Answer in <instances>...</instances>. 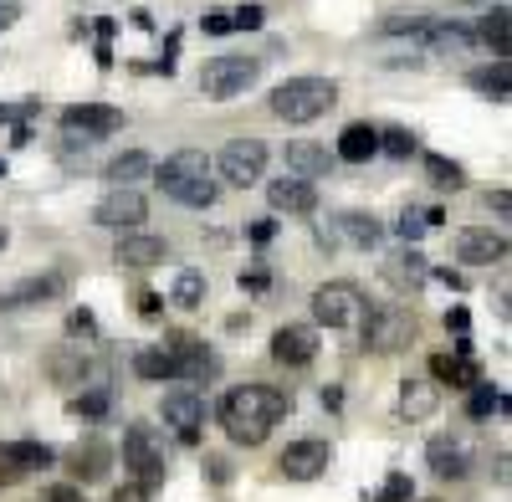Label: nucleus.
<instances>
[{"mask_svg": "<svg viewBox=\"0 0 512 502\" xmlns=\"http://www.w3.org/2000/svg\"><path fill=\"white\" fill-rule=\"evenodd\" d=\"M287 410H292V395L277 390V385H236V390L221 400L216 421H221V431H226L236 446H262Z\"/></svg>", "mask_w": 512, "mask_h": 502, "instance_id": "1", "label": "nucleus"}, {"mask_svg": "<svg viewBox=\"0 0 512 502\" xmlns=\"http://www.w3.org/2000/svg\"><path fill=\"white\" fill-rule=\"evenodd\" d=\"M154 180H159V190H164L169 200L190 205V211H210V205H216V195H221L216 159L200 154V149H180V154H169V159L159 164V170H154Z\"/></svg>", "mask_w": 512, "mask_h": 502, "instance_id": "2", "label": "nucleus"}, {"mask_svg": "<svg viewBox=\"0 0 512 502\" xmlns=\"http://www.w3.org/2000/svg\"><path fill=\"white\" fill-rule=\"evenodd\" d=\"M333 103H338V82L333 77H287V82H277L272 98H267V108L282 123H313Z\"/></svg>", "mask_w": 512, "mask_h": 502, "instance_id": "3", "label": "nucleus"}, {"mask_svg": "<svg viewBox=\"0 0 512 502\" xmlns=\"http://www.w3.org/2000/svg\"><path fill=\"white\" fill-rule=\"evenodd\" d=\"M123 467L134 472V487L154 492L164 487V472H169V451H164V436L144 421H128L123 431Z\"/></svg>", "mask_w": 512, "mask_h": 502, "instance_id": "4", "label": "nucleus"}, {"mask_svg": "<svg viewBox=\"0 0 512 502\" xmlns=\"http://www.w3.org/2000/svg\"><path fill=\"white\" fill-rule=\"evenodd\" d=\"M262 77V57H251V52H221V57H210L200 67V93L210 103H231L241 98L251 82Z\"/></svg>", "mask_w": 512, "mask_h": 502, "instance_id": "5", "label": "nucleus"}, {"mask_svg": "<svg viewBox=\"0 0 512 502\" xmlns=\"http://www.w3.org/2000/svg\"><path fill=\"white\" fill-rule=\"evenodd\" d=\"M359 328H364V349H369V354H400V349L415 344V333H420L415 313L400 308V303H379V308H369Z\"/></svg>", "mask_w": 512, "mask_h": 502, "instance_id": "6", "label": "nucleus"}, {"mask_svg": "<svg viewBox=\"0 0 512 502\" xmlns=\"http://www.w3.org/2000/svg\"><path fill=\"white\" fill-rule=\"evenodd\" d=\"M364 313H369V303H364L359 282H349V277L323 282V287L313 292V318H318L323 328H359Z\"/></svg>", "mask_w": 512, "mask_h": 502, "instance_id": "7", "label": "nucleus"}, {"mask_svg": "<svg viewBox=\"0 0 512 502\" xmlns=\"http://www.w3.org/2000/svg\"><path fill=\"white\" fill-rule=\"evenodd\" d=\"M216 175L236 190H251L256 180L267 175V144L262 139H231L216 159Z\"/></svg>", "mask_w": 512, "mask_h": 502, "instance_id": "8", "label": "nucleus"}, {"mask_svg": "<svg viewBox=\"0 0 512 502\" xmlns=\"http://www.w3.org/2000/svg\"><path fill=\"white\" fill-rule=\"evenodd\" d=\"M144 221H149V200H144L139 190H108V195L93 205V226L118 231V236L139 231Z\"/></svg>", "mask_w": 512, "mask_h": 502, "instance_id": "9", "label": "nucleus"}, {"mask_svg": "<svg viewBox=\"0 0 512 502\" xmlns=\"http://www.w3.org/2000/svg\"><path fill=\"white\" fill-rule=\"evenodd\" d=\"M62 129L72 139L82 134V144H93V139H108V134L123 129V113L108 108V103H72V108H62Z\"/></svg>", "mask_w": 512, "mask_h": 502, "instance_id": "10", "label": "nucleus"}, {"mask_svg": "<svg viewBox=\"0 0 512 502\" xmlns=\"http://www.w3.org/2000/svg\"><path fill=\"white\" fill-rule=\"evenodd\" d=\"M328 467H333V446H328V441H292V446L277 456V472H282L287 482H318Z\"/></svg>", "mask_w": 512, "mask_h": 502, "instance_id": "11", "label": "nucleus"}, {"mask_svg": "<svg viewBox=\"0 0 512 502\" xmlns=\"http://www.w3.org/2000/svg\"><path fill=\"white\" fill-rule=\"evenodd\" d=\"M159 415H164V426H175V436L185 441V446H195L200 441V426H205V400L195 395V390H169L164 395V405H159Z\"/></svg>", "mask_w": 512, "mask_h": 502, "instance_id": "12", "label": "nucleus"}, {"mask_svg": "<svg viewBox=\"0 0 512 502\" xmlns=\"http://www.w3.org/2000/svg\"><path fill=\"white\" fill-rule=\"evenodd\" d=\"M272 359L287 364V369H308V364L318 359V328H308V323H282V328L272 333Z\"/></svg>", "mask_w": 512, "mask_h": 502, "instance_id": "13", "label": "nucleus"}, {"mask_svg": "<svg viewBox=\"0 0 512 502\" xmlns=\"http://www.w3.org/2000/svg\"><path fill=\"white\" fill-rule=\"evenodd\" d=\"M456 262H466V267L507 262V236L492 231V226H466V231L456 236Z\"/></svg>", "mask_w": 512, "mask_h": 502, "instance_id": "14", "label": "nucleus"}, {"mask_svg": "<svg viewBox=\"0 0 512 502\" xmlns=\"http://www.w3.org/2000/svg\"><path fill=\"white\" fill-rule=\"evenodd\" d=\"M379 277L390 282L395 292H420L425 282H431V262H425L415 246H405V251H395V257L379 262Z\"/></svg>", "mask_w": 512, "mask_h": 502, "instance_id": "15", "label": "nucleus"}, {"mask_svg": "<svg viewBox=\"0 0 512 502\" xmlns=\"http://www.w3.org/2000/svg\"><path fill=\"white\" fill-rule=\"evenodd\" d=\"M113 262H118V267H134V272H144V267L169 262V246H164V236L128 231V236H118V246H113Z\"/></svg>", "mask_w": 512, "mask_h": 502, "instance_id": "16", "label": "nucleus"}, {"mask_svg": "<svg viewBox=\"0 0 512 502\" xmlns=\"http://www.w3.org/2000/svg\"><path fill=\"white\" fill-rule=\"evenodd\" d=\"M267 205H272L277 216H313V211H318V190H313L308 180L282 175V180L267 185Z\"/></svg>", "mask_w": 512, "mask_h": 502, "instance_id": "17", "label": "nucleus"}, {"mask_svg": "<svg viewBox=\"0 0 512 502\" xmlns=\"http://www.w3.org/2000/svg\"><path fill=\"white\" fill-rule=\"evenodd\" d=\"M282 159H287V175H292V180H308V185L333 170V154H328L323 144H313V139H292Z\"/></svg>", "mask_w": 512, "mask_h": 502, "instance_id": "18", "label": "nucleus"}, {"mask_svg": "<svg viewBox=\"0 0 512 502\" xmlns=\"http://www.w3.org/2000/svg\"><path fill=\"white\" fill-rule=\"evenodd\" d=\"M67 467H72V477L88 487V482H103L108 477V467H113V451L98 441V436H88V441H77L72 451H67Z\"/></svg>", "mask_w": 512, "mask_h": 502, "instance_id": "19", "label": "nucleus"}, {"mask_svg": "<svg viewBox=\"0 0 512 502\" xmlns=\"http://www.w3.org/2000/svg\"><path fill=\"white\" fill-rule=\"evenodd\" d=\"M441 410V385L436 380H405L400 385V415L415 426V421H431Z\"/></svg>", "mask_w": 512, "mask_h": 502, "instance_id": "20", "label": "nucleus"}, {"mask_svg": "<svg viewBox=\"0 0 512 502\" xmlns=\"http://www.w3.org/2000/svg\"><path fill=\"white\" fill-rule=\"evenodd\" d=\"M154 175V159L144 154V149H123V154H113L108 159V170H103V180L113 185V190H134L139 180H149Z\"/></svg>", "mask_w": 512, "mask_h": 502, "instance_id": "21", "label": "nucleus"}, {"mask_svg": "<svg viewBox=\"0 0 512 502\" xmlns=\"http://www.w3.org/2000/svg\"><path fill=\"white\" fill-rule=\"evenodd\" d=\"M67 292V277L62 272H47V277H26L11 298H0V308H41V303H52Z\"/></svg>", "mask_w": 512, "mask_h": 502, "instance_id": "22", "label": "nucleus"}, {"mask_svg": "<svg viewBox=\"0 0 512 502\" xmlns=\"http://www.w3.org/2000/svg\"><path fill=\"white\" fill-rule=\"evenodd\" d=\"M431 380H436V385H451V390H472V385H482V369H477V359L436 354V359H431Z\"/></svg>", "mask_w": 512, "mask_h": 502, "instance_id": "23", "label": "nucleus"}, {"mask_svg": "<svg viewBox=\"0 0 512 502\" xmlns=\"http://www.w3.org/2000/svg\"><path fill=\"white\" fill-rule=\"evenodd\" d=\"M379 154V129L374 123H349L344 134H338V159L344 164H369Z\"/></svg>", "mask_w": 512, "mask_h": 502, "instance_id": "24", "label": "nucleus"}, {"mask_svg": "<svg viewBox=\"0 0 512 502\" xmlns=\"http://www.w3.org/2000/svg\"><path fill=\"white\" fill-rule=\"evenodd\" d=\"M425 462H431L436 477H466V472H472V456H466V446L451 441V436H436L431 451H425Z\"/></svg>", "mask_w": 512, "mask_h": 502, "instance_id": "25", "label": "nucleus"}, {"mask_svg": "<svg viewBox=\"0 0 512 502\" xmlns=\"http://www.w3.org/2000/svg\"><path fill=\"white\" fill-rule=\"evenodd\" d=\"M425 41H431V52H436V57H466V52L477 47V31L451 21V26H431V31H425Z\"/></svg>", "mask_w": 512, "mask_h": 502, "instance_id": "26", "label": "nucleus"}, {"mask_svg": "<svg viewBox=\"0 0 512 502\" xmlns=\"http://www.w3.org/2000/svg\"><path fill=\"white\" fill-rule=\"evenodd\" d=\"M466 82H472L477 93H487L492 103H507V98H512V62H492V67H477V72L466 77Z\"/></svg>", "mask_w": 512, "mask_h": 502, "instance_id": "27", "label": "nucleus"}, {"mask_svg": "<svg viewBox=\"0 0 512 502\" xmlns=\"http://www.w3.org/2000/svg\"><path fill=\"white\" fill-rule=\"evenodd\" d=\"M507 31H512V11L507 6H492L482 16V26H477V41H487L497 62H507Z\"/></svg>", "mask_w": 512, "mask_h": 502, "instance_id": "28", "label": "nucleus"}, {"mask_svg": "<svg viewBox=\"0 0 512 502\" xmlns=\"http://www.w3.org/2000/svg\"><path fill=\"white\" fill-rule=\"evenodd\" d=\"M338 236H344L349 246H379V221L364 216V211H349V216H338Z\"/></svg>", "mask_w": 512, "mask_h": 502, "instance_id": "29", "label": "nucleus"}, {"mask_svg": "<svg viewBox=\"0 0 512 502\" xmlns=\"http://www.w3.org/2000/svg\"><path fill=\"white\" fill-rule=\"evenodd\" d=\"M425 180H431L436 190H461L466 185V170L456 159H446V154H425Z\"/></svg>", "mask_w": 512, "mask_h": 502, "instance_id": "30", "label": "nucleus"}, {"mask_svg": "<svg viewBox=\"0 0 512 502\" xmlns=\"http://www.w3.org/2000/svg\"><path fill=\"white\" fill-rule=\"evenodd\" d=\"M6 451H11V462H16L21 472H31V467H52V462H57V451H52L47 441H6Z\"/></svg>", "mask_w": 512, "mask_h": 502, "instance_id": "31", "label": "nucleus"}, {"mask_svg": "<svg viewBox=\"0 0 512 502\" xmlns=\"http://www.w3.org/2000/svg\"><path fill=\"white\" fill-rule=\"evenodd\" d=\"M169 303H180V308H200V303H205V272L180 267V272H175V292H169Z\"/></svg>", "mask_w": 512, "mask_h": 502, "instance_id": "32", "label": "nucleus"}, {"mask_svg": "<svg viewBox=\"0 0 512 502\" xmlns=\"http://www.w3.org/2000/svg\"><path fill=\"white\" fill-rule=\"evenodd\" d=\"M134 369L144 374V380H180L175 354H164V349H144V354L134 359Z\"/></svg>", "mask_w": 512, "mask_h": 502, "instance_id": "33", "label": "nucleus"}, {"mask_svg": "<svg viewBox=\"0 0 512 502\" xmlns=\"http://www.w3.org/2000/svg\"><path fill=\"white\" fill-rule=\"evenodd\" d=\"M502 405V395H497V385H472V390H466V415H472V421H487V415Z\"/></svg>", "mask_w": 512, "mask_h": 502, "instance_id": "34", "label": "nucleus"}, {"mask_svg": "<svg viewBox=\"0 0 512 502\" xmlns=\"http://www.w3.org/2000/svg\"><path fill=\"white\" fill-rule=\"evenodd\" d=\"M436 21L431 16H420V11H400V16H390V21H379V31L384 36H400V31H410V36H425Z\"/></svg>", "mask_w": 512, "mask_h": 502, "instance_id": "35", "label": "nucleus"}, {"mask_svg": "<svg viewBox=\"0 0 512 502\" xmlns=\"http://www.w3.org/2000/svg\"><path fill=\"white\" fill-rule=\"evenodd\" d=\"M420 144L410 129H379V154H390V159H410Z\"/></svg>", "mask_w": 512, "mask_h": 502, "instance_id": "36", "label": "nucleus"}, {"mask_svg": "<svg viewBox=\"0 0 512 502\" xmlns=\"http://www.w3.org/2000/svg\"><path fill=\"white\" fill-rule=\"evenodd\" d=\"M374 502H415V482L405 472H390V477H384V487L374 492Z\"/></svg>", "mask_w": 512, "mask_h": 502, "instance_id": "37", "label": "nucleus"}, {"mask_svg": "<svg viewBox=\"0 0 512 502\" xmlns=\"http://www.w3.org/2000/svg\"><path fill=\"white\" fill-rule=\"evenodd\" d=\"M72 415H88V421L108 415V390H82V395L72 400Z\"/></svg>", "mask_w": 512, "mask_h": 502, "instance_id": "38", "label": "nucleus"}, {"mask_svg": "<svg viewBox=\"0 0 512 502\" xmlns=\"http://www.w3.org/2000/svg\"><path fill=\"white\" fill-rule=\"evenodd\" d=\"M262 21H267V11L256 6V0H246V6L231 11V31H262Z\"/></svg>", "mask_w": 512, "mask_h": 502, "instance_id": "39", "label": "nucleus"}, {"mask_svg": "<svg viewBox=\"0 0 512 502\" xmlns=\"http://www.w3.org/2000/svg\"><path fill=\"white\" fill-rule=\"evenodd\" d=\"M67 333H72V339H98V318L88 308H72L67 313Z\"/></svg>", "mask_w": 512, "mask_h": 502, "instance_id": "40", "label": "nucleus"}, {"mask_svg": "<svg viewBox=\"0 0 512 502\" xmlns=\"http://www.w3.org/2000/svg\"><path fill=\"white\" fill-rule=\"evenodd\" d=\"M41 113V98H26V103H0V123H31Z\"/></svg>", "mask_w": 512, "mask_h": 502, "instance_id": "41", "label": "nucleus"}, {"mask_svg": "<svg viewBox=\"0 0 512 502\" xmlns=\"http://www.w3.org/2000/svg\"><path fill=\"white\" fill-rule=\"evenodd\" d=\"M200 31H205V36H226V31H231V11H221V6L205 11V16H200Z\"/></svg>", "mask_w": 512, "mask_h": 502, "instance_id": "42", "label": "nucleus"}, {"mask_svg": "<svg viewBox=\"0 0 512 502\" xmlns=\"http://www.w3.org/2000/svg\"><path fill=\"white\" fill-rule=\"evenodd\" d=\"M41 502H88V497H82V487H77V482H57V487L41 492Z\"/></svg>", "mask_w": 512, "mask_h": 502, "instance_id": "43", "label": "nucleus"}, {"mask_svg": "<svg viewBox=\"0 0 512 502\" xmlns=\"http://www.w3.org/2000/svg\"><path fill=\"white\" fill-rule=\"evenodd\" d=\"M395 231H400V236H405V241H415V236H420V231H425V211H405V216H400V221H395Z\"/></svg>", "mask_w": 512, "mask_h": 502, "instance_id": "44", "label": "nucleus"}, {"mask_svg": "<svg viewBox=\"0 0 512 502\" xmlns=\"http://www.w3.org/2000/svg\"><path fill=\"white\" fill-rule=\"evenodd\" d=\"M205 477L216 487H226L231 482V462H226V456H205Z\"/></svg>", "mask_w": 512, "mask_h": 502, "instance_id": "45", "label": "nucleus"}, {"mask_svg": "<svg viewBox=\"0 0 512 502\" xmlns=\"http://www.w3.org/2000/svg\"><path fill=\"white\" fill-rule=\"evenodd\" d=\"M21 482V467L11 462V451H6V441H0V487H16Z\"/></svg>", "mask_w": 512, "mask_h": 502, "instance_id": "46", "label": "nucleus"}, {"mask_svg": "<svg viewBox=\"0 0 512 502\" xmlns=\"http://www.w3.org/2000/svg\"><path fill=\"white\" fill-rule=\"evenodd\" d=\"M108 502H149V492H144V487H134V482H123Z\"/></svg>", "mask_w": 512, "mask_h": 502, "instance_id": "47", "label": "nucleus"}, {"mask_svg": "<svg viewBox=\"0 0 512 502\" xmlns=\"http://www.w3.org/2000/svg\"><path fill=\"white\" fill-rule=\"evenodd\" d=\"M246 236H251V241H256V246H267V241H272V236H277V221H256V226H251V231H246Z\"/></svg>", "mask_w": 512, "mask_h": 502, "instance_id": "48", "label": "nucleus"}, {"mask_svg": "<svg viewBox=\"0 0 512 502\" xmlns=\"http://www.w3.org/2000/svg\"><path fill=\"white\" fill-rule=\"evenodd\" d=\"M241 287H246V292H262V287H267V267H251V272H241Z\"/></svg>", "mask_w": 512, "mask_h": 502, "instance_id": "49", "label": "nucleus"}, {"mask_svg": "<svg viewBox=\"0 0 512 502\" xmlns=\"http://www.w3.org/2000/svg\"><path fill=\"white\" fill-rule=\"evenodd\" d=\"M431 277H436L441 287H451V292H461V287H466V277H461V272H451V267H441V272L431 267Z\"/></svg>", "mask_w": 512, "mask_h": 502, "instance_id": "50", "label": "nucleus"}, {"mask_svg": "<svg viewBox=\"0 0 512 502\" xmlns=\"http://www.w3.org/2000/svg\"><path fill=\"white\" fill-rule=\"evenodd\" d=\"M159 303H164L159 292H139V313H144V318H159Z\"/></svg>", "mask_w": 512, "mask_h": 502, "instance_id": "51", "label": "nucleus"}, {"mask_svg": "<svg viewBox=\"0 0 512 502\" xmlns=\"http://www.w3.org/2000/svg\"><path fill=\"white\" fill-rule=\"evenodd\" d=\"M466 323H472V313H466V308H451V313H446V328L466 333Z\"/></svg>", "mask_w": 512, "mask_h": 502, "instance_id": "52", "label": "nucleus"}, {"mask_svg": "<svg viewBox=\"0 0 512 502\" xmlns=\"http://www.w3.org/2000/svg\"><path fill=\"white\" fill-rule=\"evenodd\" d=\"M487 205H492L497 216H507V211H512V195H507V190H492V200H487Z\"/></svg>", "mask_w": 512, "mask_h": 502, "instance_id": "53", "label": "nucleus"}, {"mask_svg": "<svg viewBox=\"0 0 512 502\" xmlns=\"http://www.w3.org/2000/svg\"><path fill=\"white\" fill-rule=\"evenodd\" d=\"M31 139H36V134H31V123H16V129H11V144H16V149H26Z\"/></svg>", "mask_w": 512, "mask_h": 502, "instance_id": "54", "label": "nucleus"}, {"mask_svg": "<svg viewBox=\"0 0 512 502\" xmlns=\"http://www.w3.org/2000/svg\"><path fill=\"white\" fill-rule=\"evenodd\" d=\"M16 16H21V11L11 6V0H0V31H6V26H16Z\"/></svg>", "mask_w": 512, "mask_h": 502, "instance_id": "55", "label": "nucleus"}, {"mask_svg": "<svg viewBox=\"0 0 512 502\" xmlns=\"http://www.w3.org/2000/svg\"><path fill=\"white\" fill-rule=\"evenodd\" d=\"M128 21H134L139 31H154V16H149V11H134V16H128Z\"/></svg>", "mask_w": 512, "mask_h": 502, "instance_id": "56", "label": "nucleus"}, {"mask_svg": "<svg viewBox=\"0 0 512 502\" xmlns=\"http://www.w3.org/2000/svg\"><path fill=\"white\" fill-rule=\"evenodd\" d=\"M0 180H6V159H0Z\"/></svg>", "mask_w": 512, "mask_h": 502, "instance_id": "57", "label": "nucleus"}, {"mask_svg": "<svg viewBox=\"0 0 512 502\" xmlns=\"http://www.w3.org/2000/svg\"><path fill=\"white\" fill-rule=\"evenodd\" d=\"M0 246H6V231H0Z\"/></svg>", "mask_w": 512, "mask_h": 502, "instance_id": "58", "label": "nucleus"}]
</instances>
